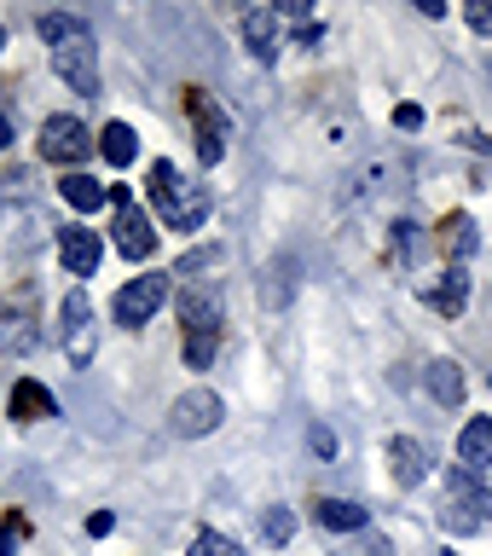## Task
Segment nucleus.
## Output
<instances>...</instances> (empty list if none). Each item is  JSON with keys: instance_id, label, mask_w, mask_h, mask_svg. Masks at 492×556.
<instances>
[{"instance_id": "7", "label": "nucleus", "mask_w": 492, "mask_h": 556, "mask_svg": "<svg viewBox=\"0 0 492 556\" xmlns=\"http://www.w3.org/2000/svg\"><path fill=\"white\" fill-rule=\"evenodd\" d=\"M163 302H168V273H139V278H128V285L116 290V325L139 330Z\"/></svg>"}, {"instance_id": "28", "label": "nucleus", "mask_w": 492, "mask_h": 556, "mask_svg": "<svg viewBox=\"0 0 492 556\" xmlns=\"http://www.w3.org/2000/svg\"><path fill=\"white\" fill-rule=\"evenodd\" d=\"M307 441H313V452H319V458H330V452H337V441H330V429H325V424H313V429H307Z\"/></svg>"}, {"instance_id": "10", "label": "nucleus", "mask_w": 492, "mask_h": 556, "mask_svg": "<svg viewBox=\"0 0 492 556\" xmlns=\"http://www.w3.org/2000/svg\"><path fill=\"white\" fill-rule=\"evenodd\" d=\"M458 464L469 469V476H481V469L492 464V417H469L464 434H458Z\"/></svg>"}, {"instance_id": "8", "label": "nucleus", "mask_w": 492, "mask_h": 556, "mask_svg": "<svg viewBox=\"0 0 492 556\" xmlns=\"http://www.w3.org/2000/svg\"><path fill=\"white\" fill-rule=\"evenodd\" d=\"M220 417H226V406H220L215 389H186L180 400H174L168 424H174V434H186V441H203V434L220 429Z\"/></svg>"}, {"instance_id": "32", "label": "nucleus", "mask_w": 492, "mask_h": 556, "mask_svg": "<svg viewBox=\"0 0 492 556\" xmlns=\"http://www.w3.org/2000/svg\"><path fill=\"white\" fill-rule=\"evenodd\" d=\"M0 47H7V29H0Z\"/></svg>"}, {"instance_id": "2", "label": "nucleus", "mask_w": 492, "mask_h": 556, "mask_svg": "<svg viewBox=\"0 0 492 556\" xmlns=\"http://www.w3.org/2000/svg\"><path fill=\"white\" fill-rule=\"evenodd\" d=\"M151 203H156V215H163L174 232H198V226L209 220V191L198 180H186L168 156L151 163Z\"/></svg>"}, {"instance_id": "23", "label": "nucleus", "mask_w": 492, "mask_h": 556, "mask_svg": "<svg viewBox=\"0 0 492 556\" xmlns=\"http://www.w3.org/2000/svg\"><path fill=\"white\" fill-rule=\"evenodd\" d=\"M290 533H295V510H285V504H273L267 521H261V539H267V545H285Z\"/></svg>"}, {"instance_id": "27", "label": "nucleus", "mask_w": 492, "mask_h": 556, "mask_svg": "<svg viewBox=\"0 0 492 556\" xmlns=\"http://www.w3.org/2000/svg\"><path fill=\"white\" fill-rule=\"evenodd\" d=\"M469 29H481V35H492V0H469Z\"/></svg>"}, {"instance_id": "4", "label": "nucleus", "mask_w": 492, "mask_h": 556, "mask_svg": "<svg viewBox=\"0 0 492 556\" xmlns=\"http://www.w3.org/2000/svg\"><path fill=\"white\" fill-rule=\"evenodd\" d=\"M441 521H446V533H481V528H492V493L469 476V469H452V476H446V510H441Z\"/></svg>"}, {"instance_id": "26", "label": "nucleus", "mask_w": 492, "mask_h": 556, "mask_svg": "<svg viewBox=\"0 0 492 556\" xmlns=\"http://www.w3.org/2000/svg\"><path fill=\"white\" fill-rule=\"evenodd\" d=\"M354 556H394V545H389V539H377V533H359L354 539Z\"/></svg>"}, {"instance_id": "31", "label": "nucleus", "mask_w": 492, "mask_h": 556, "mask_svg": "<svg viewBox=\"0 0 492 556\" xmlns=\"http://www.w3.org/2000/svg\"><path fill=\"white\" fill-rule=\"evenodd\" d=\"M7 146H12V122L0 116V151H7Z\"/></svg>"}, {"instance_id": "24", "label": "nucleus", "mask_w": 492, "mask_h": 556, "mask_svg": "<svg viewBox=\"0 0 492 556\" xmlns=\"http://www.w3.org/2000/svg\"><path fill=\"white\" fill-rule=\"evenodd\" d=\"M191 556H238V545L226 533H198L191 539Z\"/></svg>"}, {"instance_id": "30", "label": "nucleus", "mask_w": 492, "mask_h": 556, "mask_svg": "<svg viewBox=\"0 0 492 556\" xmlns=\"http://www.w3.org/2000/svg\"><path fill=\"white\" fill-rule=\"evenodd\" d=\"M394 122H400V128H417V122H424V111H417V104H400Z\"/></svg>"}, {"instance_id": "6", "label": "nucleus", "mask_w": 492, "mask_h": 556, "mask_svg": "<svg viewBox=\"0 0 492 556\" xmlns=\"http://www.w3.org/2000/svg\"><path fill=\"white\" fill-rule=\"evenodd\" d=\"M104 198L116 203V250L128 261H146L156 250V232H151V215L128 198V186H104Z\"/></svg>"}, {"instance_id": "22", "label": "nucleus", "mask_w": 492, "mask_h": 556, "mask_svg": "<svg viewBox=\"0 0 492 556\" xmlns=\"http://www.w3.org/2000/svg\"><path fill=\"white\" fill-rule=\"evenodd\" d=\"M441 250H446L452 261L476 255V220H469V215H446V226H441Z\"/></svg>"}, {"instance_id": "18", "label": "nucleus", "mask_w": 492, "mask_h": 556, "mask_svg": "<svg viewBox=\"0 0 492 556\" xmlns=\"http://www.w3.org/2000/svg\"><path fill=\"white\" fill-rule=\"evenodd\" d=\"M424 382H429V394L441 400V406H458V400H464V371H458V359H434L429 371H424Z\"/></svg>"}, {"instance_id": "29", "label": "nucleus", "mask_w": 492, "mask_h": 556, "mask_svg": "<svg viewBox=\"0 0 492 556\" xmlns=\"http://www.w3.org/2000/svg\"><path fill=\"white\" fill-rule=\"evenodd\" d=\"M111 528H116V516H111V510L87 516V533H93V539H104V533H111Z\"/></svg>"}, {"instance_id": "19", "label": "nucleus", "mask_w": 492, "mask_h": 556, "mask_svg": "<svg viewBox=\"0 0 492 556\" xmlns=\"http://www.w3.org/2000/svg\"><path fill=\"white\" fill-rule=\"evenodd\" d=\"M464 302H469V273L464 267H446V285L429 290V307L452 319V313H464Z\"/></svg>"}, {"instance_id": "3", "label": "nucleus", "mask_w": 492, "mask_h": 556, "mask_svg": "<svg viewBox=\"0 0 492 556\" xmlns=\"http://www.w3.org/2000/svg\"><path fill=\"white\" fill-rule=\"evenodd\" d=\"M180 325H186V365L203 371L220 348V295L215 290H186L180 295Z\"/></svg>"}, {"instance_id": "13", "label": "nucleus", "mask_w": 492, "mask_h": 556, "mask_svg": "<svg viewBox=\"0 0 492 556\" xmlns=\"http://www.w3.org/2000/svg\"><path fill=\"white\" fill-rule=\"evenodd\" d=\"M313 521L330 528V533H365V510L354 498H319L313 504Z\"/></svg>"}, {"instance_id": "25", "label": "nucleus", "mask_w": 492, "mask_h": 556, "mask_svg": "<svg viewBox=\"0 0 492 556\" xmlns=\"http://www.w3.org/2000/svg\"><path fill=\"white\" fill-rule=\"evenodd\" d=\"M17 539H24V516L0 521V556H17Z\"/></svg>"}, {"instance_id": "21", "label": "nucleus", "mask_w": 492, "mask_h": 556, "mask_svg": "<svg viewBox=\"0 0 492 556\" xmlns=\"http://www.w3.org/2000/svg\"><path fill=\"white\" fill-rule=\"evenodd\" d=\"M99 151H104V156H111V163H116V168H128V163H134V156H139V134L128 128V122H111V128H104V134H99Z\"/></svg>"}, {"instance_id": "20", "label": "nucleus", "mask_w": 492, "mask_h": 556, "mask_svg": "<svg viewBox=\"0 0 492 556\" xmlns=\"http://www.w3.org/2000/svg\"><path fill=\"white\" fill-rule=\"evenodd\" d=\"M0 342H7L12 354H29V348H35V319H24V313H17V295L0 307Z\"/></svg>"}, {"instance_id": "17", "label": "nucleus", "mask_w": 492, "mask_h": 556, "mask_svg": "<svg viewBox=\"0 0 492 556\" xmlns=\"http://www.w3.org/2000/svg\"><path fill=\"white\" fill-rule=\"evenodd\" d=\"M12 417H17V424H41V417H52V394L35 377H24L12 389Z\"/></svg>"}, {"instance_id": "16", "label": "nucleus", "mask_w": 492, "mask_h": 556, "mask_svg": "<svg viewBox=\"0 0 492 556\" xmlns=\"http://www.w3.org/2000/svg\"><path fill=\"white\" fill-rule=\"evenodd\" d=\"M59 198H64L70 208H76V215H93L99 203H111V198H104V186L93 180V174H64V180H59Z\"/></svg>"}, {"instance_id": "15", "label": "nucleus", "mask_w": 492, "mask_h": 556, "mask_svg": "<svg viewBox=\"0 0 492 556\" xmlns=\"http://www.w3.org/2000/svg\"><path fill=\"white\" fill-rule=\"evenodd\" d=\"M243 47L267 64L273 52H278V17L273 12H243Z\"/></svg>"}, {"instance_id": "9", "label": "nucleus", "mask_w": 492, "mask_h": 556, "mask_svg": "<svg viewBox=\"0 0 492 556\" xmlns=\"http://www.w3.org/2000/svg\"><path fill=\"white\" fill-rule=\"evenodd\" d=\"M64 354H70V365L93 359V302H87V290L64 295Z\"/></svg>"}, {"instance_id": "14", "label": "nucleus", "mask_w": 492, "mask_h": 556, "mask_svg": "<svg viewBox=\"0 0 492 556\" xmlns=\"http://www.w3.org/2000/svg\"><path fill=\"white\" fill-rule=\"evenodd\" d=\"M191 116H198V156L203 163H220L226 156V128H220V116H209V104L191 93Z\"/></svg>"}, {"instance_id": "1", "label": "nucleus", "mask_w": 492, "mask_h": 556, "mask_svg": "<svg viewBox=\"0 0 492 556\" xmlns=\"http://www.w3.org/2000/svg\"><path fill=\"white\" fill-rule=\"evenodd\" d=\"M41 35L52 41V70H59L64 87H76L81 99H99V47H93V29L70 12H47L41 17Z\"/></svg>"}, {"instance_id": "12", "label": "nucleus", "mask_w": 492, "mask_h": 556, "mask_svg": "<svg viewBox=\"0 0 492 556\" xmlns=\"http://www.w3.org/2000/svg\"><path fill=\"white\" fill-rule=\"evenodd\" d=\"M389 469H394V481L400 486H417L429 476V452L412 441V434H400V441H389Z\"/></svg>"}, {"instance_id": "5", "label": "nucleus", "mask_w": 492, "mask_h": 556, "mask_svg": "<svg viewBox=\"0 0 492 556\" xmlns=\"http://www.w3.org/2000/svg\"><path fill=\"white\" fill-rule=\"evenodd\" d=\"M93 151H99V139L87 134V122H76V116H47L41 122V156L47 163H64L70 174H76Z\"/></svg>"}, {"instance_id": "11", "label": "nucleus", "mask_w": 492, "mask_h": 556, "mask_svg": "<svg viewBox=\"0 0 492 556\" xmlns=\"http://www.w3.org/2000/svg\"><path fill=\"white\" fill-rule=\"evenodd\" d=\"M59 261H64L76 278H93V267H99V238L81 232V226H70V232H59Z\"/></svg>"}]
</instances>
